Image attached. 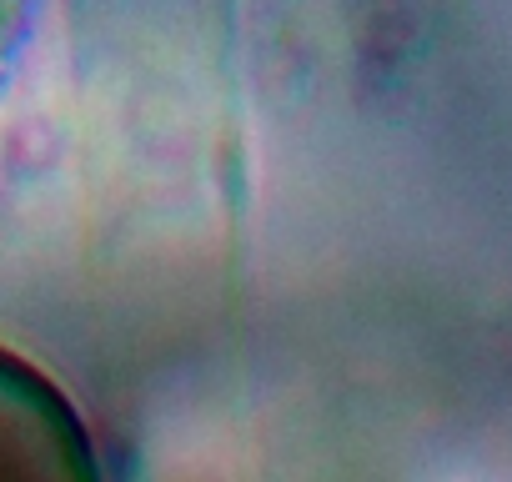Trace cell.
<instances>
[{"label": "cell", "instance_id": "cell-1", "mask_svg": "<svg viewBox=\"0 0 512 482\" xmlns=\"http://www.w3.org/2000/svg\"><path fill=\"white\" fill-rule=\"evenodd\" d=\"M101 11V86L141 156L171 161L181 196H221L231 0H86Z\"/></svg>", "mask_w": 512, "mask_h": 482}, {"label": "cell", "instance_id": "cell-2", "mask_svg": "<svg viewBox=\"0 0 512 482\" xmlns=\"http://www.w3.org/2000/svg\"><path fill=\"white\" fill-rule=\"evenodd\" d=\"M0 482H96L66 402L0 352Z\"/></svg>", "mask_w": 512, "mask_h": 482}, {"label": "cell", "instance_id": "cell-3", "mask_svg": "<svg viewBox=\"0 0 512 482\" xmlns=\"http://www.w3.org/2000/svg\"><path fill=\"white\" fill-rule=\"evenodd\" d=\"M36 6L41 0H0V106L11 96V81L21 71L31 26H36Z\"/></svg>", "mask_w": 512, "mask_h": 482}]
</instances>
